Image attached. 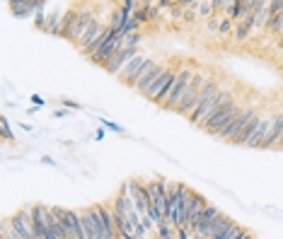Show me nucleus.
<instances>
[{
    "label": "nucleus",
    "mask_w": 283,
    "mask_h": 239,
    "mask_svg": "<svg viewBox=\"0 0 283 239\" xmlns=\"http://www.w3.org/2000/svg\"><path fill=\"white\" fill-rule=\"evenodd\" d=\"M92 19H94L92 10H75V5H73V7H68V10L63 12L61 37L66 39V41H73V44H77V41H80V37L85 34V29L92 24Z\"/></svg>",
    "instance_id": "1"
},
{
    "label": "nucleus",
    "mask_w": 283,
    "mask_h": 239,
    "mask_svg": "<svg viewBox=\"0 0 283 239\" xmlns=\"http://www.w3.org/2000/svg\"><path fill=\"white\" fill-rule=\"evenodd\" d=\"M148 191H150V222L155 227H160L162 222H167V188H170V181L157 177L148 181Z\"/></svg>",
    "instance_id": "2"
},
{
    "label": "nucleus",
    "mask_w": 283,
    "mask_h": 239,
    "mask_svg": "<svg viewBox=\"0 0 283 239\" xmlns=\"http://www.w3.org/2000/svg\"><path fill=\"white\" fill-rule=\"evenodd\" d=\"M189 186L182 184V181H170V188H167V225L179 230L182 227V210H184V201H187Z\"/></svg>",
    "instance_id": "3"
},
{
    "label": "nucleus",
    "mask_w": 283,
    "mask_h": 239,
    "mask_svg": "<svg viewBox=\"0 0 283 239\" xmlns=\"http://www.w3.org/2000/svg\"><path fill=\"white\" fill-rule=\"evenodd\" d=\"M51 213H54L56 220L61 222L63 239H85L80 210H68V208H61V205H51Z\"/></svg>",
    "instance_id": "4"
},
{
    "label": "nucleus",
    "mask_w": 283,
    "mask_h": 239,
    "mask_svg": "<svg viewBox=\"0 0 283 239\" xmlns=\"http://www.w3.org/2000/svg\"><path fill=\"white\" fill-rule=\"evenodd\" d=\"M177 77H179V70L165 68L162 73L157 75V80L143 92V97H148V99H152V102H157V104L165 107V102H167V97H170L172 87H174V82H177Z\"/></svg>",
    "instance_id": "5"
},
{
    "label": "nucleus",
    "mask_w": 283,
    "mask_h": 239,
    "mask_svg": "<svg viewBox=\"0 0 283 239\" xmlns=\"http://www.w3.org/2000/svg\"><path fill=\"white\" fill-rule=\"evenodd\" d=\"M194 75H196V68H191V65H187V68L179 70V77H177V82H174V87H172L170 97H167V102H165V109L177 111V107L182 104V99L187 97V90H189V85H191V80H194Z\"/></svg>",
    "instance_id": "6"
},
{
    "label": "nucleus",
    "mask_w": 283,
    "mask_h": 239,
    "mask_svg": "<svg viewBox=\"0 0 283 239\" xmlns=\"http://www.w3.org/2000/svg\"><path fill=\"white\" fill-rule=\"evenodd\" d=\"M208 80V75L204 70H196L194 75V80H191V85H189L187 90V97L182 99V104L177 107V114H182V116H191L194 109H196V104H199V94H201V87H204V82Z\"/></svg>",
    "instance_id": "7"
},
{
    "label": "nucleus",
    "mask_w": 283,
    "mask_h": 239,
    "mask_svg": "<svg viewBox=\"0 0 283 239\" xmlns=\"http://www.w3.org/2000/svg\"><path fill=\"white\" fill-rule=\"evenodd\" d=\"M206 198L201 196V193H196V191H191L189 188L187 193V201H184V210H182V227H187L191 230L194 227V222L199 220V215L206 210Z\"/></svg>",
    "instance_id": "8"
},
{
    "label": "nucleus",
    "mask_w": 283,
    "mask_h": 239,
    "mask_svg": "<svg viewBox=\"0 0 283 239\" xmlns=\"http://www.w3.org/2000/svg\"><path fill=\"white\" fill-rule=\"evenodd\" d=\"M80 220H82V230H85V239H104V227H102V218L97 205H87L80 210Z\"/></svg>",
    "instance_id": "9"
},
{
    "label": "nucleus",
    "mask_w": 283,
    "mask_h": 239,
    "mask_svg": "<svg viewBox=\"0 0 283 239\" xmlns=\"http://www.w3.org/2000/svg\"><path fill=\"white\" fill-rule=\"evenodd\" d=\"M220 215H223V213H220L215 205H211V203H208L206 210L199 215V220L194 222V227H191V230H194V239H206L208 232H211V227H213V222L218 220Z\"/></svg>",
    "instance_id": "10"
},
{
    "label": "nucleus",
    "mask_w": 283,
    "mask_h": 239,
    "mask_svg": "<svg viewBox=\"0 0 283 239\" xmlns=\"http://www.w3.org/2000/svg\"><path fill=\"white\" fill-rule=\"evenodd\" d=\"M235 107H237V102H235V99L225 102V104H223L220 109H218L215 114H213V116H211V119H208V121H204V123H201V128L208 130V133H213V135H218L220 126H223V123L227 121V116H230V114L235 111Z\"/></svg>",
    "instance_id": "11"
},
{
    "label": "nucleus",
    "mask_w": 283,
    "mask_h": 239,
    "mask_svg": "<svg viewBox=\"0 0 283 239\" xmlns=\"http://www.w3.org/2000/svg\"><path fill=\"white\" fill-rule=\"evenodd\" d=\"M10 225H12V230H15V232H19L22 237L34 239V220H32L29 205H27V208H22L19 213H15V215L10 218Z\"/></svg>",
    "instance_id": "12"
},
{
    "label": "nucleus",
    "mask_w": 283,
    "mask_h": 239,
    "mask_svg": "<svg viewBox=\"0 0 283 239\" xmlns=\"http://www.w3.org/2000/svg\"><path fill=\"white\" fill-rule=\"evenodd\" d=\"M257 114H259V111L254 109V107H247V109H242L240 119H237V121H235V123H232V126H230L227 130H223V133H220L218 138H223V140H230V143H232V140H235V138H237V135L242 133V128H245L247 123H249V121H252V119L257 116Z\"/></svg>",
    "instance_id": "13"
},
{
    "label": "nucleus",
    "mask_w": 283,
    "mask_h": 239,
    "mask_svg": "<svg viewBox=\"0 0 283 239\" xmlns=\"http://www.w3.org/2000/svg\"><path fill=\"white\" fill-rule=\"evenodd\" d=\"M145 60H148V58L143 56V49H141V51H138V54H136V56L131 58V60L126 63V68H124L121 73L116 75V77H119L121 82H126V85L131 87V85H133V80H136V75L141 73V68H143V63H145Z\"/></svg>",
    "instance_id": "14"
},
{
    "label": "nucleus",
    "mask_w": 283,
    "mask_h": 239,
    "mask_svg": "<svg viewBox=\"0 0 283 239\" xmlns=\"http://www.w3.org/2000/svg\"><path fill=\"white\" fill-rule=\"evenodd\" d=\"M121 49H124V39H121V37H114L112 41H109V44H107V46L99 51V54L90 56V60H92V63H97V65H102V68H107V63H109V60H112V58L119 54Z\"/></svg>",
    "instance_id": "15"
},
{
    "label": "nucleus",
    "mask_w": 283,
    "mask_h": 239,
    "mask_svg": "<svg viewBox=\"0 0 283 239\" xmlns=\"http://www.w3.org/2000/svg\"><path fill=\"white\" fill-rule=\"evenodd\" d=\"M104 27H107V24H102V22H99L97 17L92 19V24L85 29V34H82V37H80V41H77V46H80V51H82V54H87V51L92 49V44H94V41H97L99 37H102Z\"/></svg>",
    "instance_id": "16"
},
{
    "label": "nucleus",
    "mask_w": 283,
    "mask_h": 239,
    "mask_svg": "<svg viewBox=\"0 0 283 239\" xmlns=\"http://www.w3.org/2000/svg\"><path fill=\"white\" fill-rule=\"evenodd\" d=\"M41 218H44V232H46V239H63L61 222L56 220V215L51 213L49 205H41Z\"/></svg>",
    "instance_id": "17"
},
{
    "label": "nucleus",
    "mask_w": 283,
    "mask_h": 239,
    "mask_svg": "<svg viewBox=\"0 0 283 239\" xmlns=\"http://www.w3.org/2000/svg\"><path fill=\"white\" fill-rule=\"evenodd\" d=\"M283 143V114H276V119H274V126L269 130V135H266L264 145L262 147H274Z\"/></svg>",
    "instance_id": "18"
},
{
    "label": "nucleus",
    "mask_w": 283,
    "mask_h": 239,
    "mask_svg": "<svg viewBox=\"0 0 283 239\" xmlns=\"http://www.w3.org/2000/svg\"><path fill=\"white\" fill-rule=\"evenodd\" d=\"M7 7L12 10V15L24 17V15H29V10H37L39 2L37 0H12V2H7Z\"/></svg>",
    "instance_id": "19"
},
{
    "label": "nucleus",
    "mask_w": 283,
    "mask_h": 239,
    "mask_svg": "<svg viewBox=\"0 0 283 239\" xmlns=\"http://www.w3.org/2000/svg\"><path fill=\"white\" fill-rule=\"evenodd\" d=\"M230 225H232V220H230L227 215H220L218 220L213 222V227H211V232H208L206 239H218L220 235H225L227 230H230Z\"/></svg>",
    "instance_id": "20"
},
{
    "label": "nucleus",
    "mask_w": 283,
    "mask_h": 239,
    "mask_svg": "<svg viewBox=\"0 0 283 239\" xmlns=\"http://www.w3.org/2000/svg\"><path fill=\"white\" fill-rule=\"evenodd\" d=\"M61 24H63L61 12L54 10V12H49V17H46V27H44V32H49V34H58V37H61Z\"/></svg>",
    "instance_id": "21"
},
{
    "label": "nucleus",
    "mask_w": 283,
    "mask_h": 239,
    "mask_svg": "<svg viewBox=\"0 0 283 239\" xmlns=\"http://www.w3.org/2000/svg\"><path fill=\"white\" fill-rule=\"evenodd\" d=\"M124 22H126V17H124V10H121V5H114L112 15H109V27H112L114 32L119 34V32L124 29Z\"/></svg>",
    "instance_id": "22"
},
{
    "label": "nucleus",
    "mask_w": 283,
    "mask_h": 239,
    "mask_svg": "<svg viewBox=\"0 0 283 239\" xmlns=\"http://www.w3.org/2000/svg\"><path fill=\"white\" fill-rule=\"evenodd\" d=\"M252 32H254L252 24H247V22H237V24H235V34H232V39H235V41H247Z\"/></svg>",
    "instance_id": "23"
},
{
    "label": "nucleus",
    "mask_w": 283,
    "mask_h": 239,
    "mask_svg": "<svg viewBox=\"0 0 283 239\" xmlns=\"http://www.w3.org/2000/svg\"><path fill=\"white\" fill-rule=\"evenodd\" d=\"M247 230L242 227V225H237V222H232L230 225V230H227L225 235H220L218 239H242V235H245Z\"/></svg>",
    "instance_id": "24"
},
{
    "label": "nucleus",
    "mask_w": 283,
    "mask_h": 239,
    "mask_svg": "<svg viewBox=\"0 0 283 239\" xmlns=\"http://www.w3.org/2000/svg\"><path fill=\"white\" fill-rule=\"evenodd\" d=\"M184 12H187V2H170V7H167V15L172 19L184 17Z\"/></svg>",
    "instance_id": "25"
},
{
    "label": "nucleus",
    "mask_w": 283,
    "mask_h": 239,
    "mask_svg": "<svg viewBox=\"0 0 283 239\" xmlns=\"http://www.w3.org/2000/svg\"><path fill=\"white\" fill-rule=\"evenodd\" d=\"M218 34H220V37H232V34H235V22L230 17H223L220 27H218Z\"/></svg>",
    "instance_id": "26"
},
{
    "label": "nucleus",
    "mask_w": 283,
    "mask_h": 239,
    "mask_svg": "<svg viewBox=\"0 0 283 239\" xmlns=\"http://www.w3.org/2000/svg\"><path fill=\"white\" fill-rule=\"evenodd\" d=\"M46 2H39V7H37V17H34V22H37V29H41L44 32V27H46Z\"/></svg>",
    "instance_id": "27"
},
{
    "label": "nucleus",
    "mask_w": 283,
    "mask_h": 239,
    "mask_svg": "<svg viewBox=\"0 0 283 239\" xmlns=\"http://www.w3.org/2000/svg\"><path fill=\"white\" fill-rule=\"evenodd\" d=\"M157 235H160V239H177V230L170 227L167 222H162V225L157 227Z\"/></svg>",
    "instance_id": "28"
},
{
    "label": "nucleus",
    "mask_w": 283,
    "mask_h": 239,
    "mask_svg": "<svg viewBox=\"0 0 283 239\" xmlns=\"http://www.w3.org/2000/svg\"><path fill=\"white\" fill-rule=\"evenodd\" d=\"M0 135H2V140H15V135H12V130H10V123H7V119L0 121Z\"/></svg>",
    "instance_id": "29"
},
{
    "label": "nucleus",
    "mask_w": 283,
    "mask_h": 239,
    "mask_svg": "<svg viewBox=\"0 0 283 239\" xmlns=\"http://www.w3.org/2000/svg\"><path fill=\"white\" fill-rule=\"evenodd\" d=\"M102 126H104L107 130H114V133H124V128L116 126V123H112V121H102Z\"/></svg>",
    "instance_id": "30"
},
{
    "label": "nucleus",
    "mask_w": 283,
    "mask_h": 239,
    "mask_svg": "<svg viewBox=\"0 0 283 239\" xmlns=\"http://www.w3.org/2000/svg\"><path fill=\"white\" fill-rule=\"evenodd\" d=\"M177 239H189V230H187V227H179V230H177Z\"/></svg>",
    "instance_id": "31"
},
{
    "label": "nucleus",
    "mask_w": 283,
    "mask_h": 239,
    "mask_svg": "<svg viewBox=\"0 0 283 239\" xmlns=\"http://www.w3.org/2000/svg\"><path fill=\"white\" fill-rule=\"evenodd\" d=\"M32 102H34V107H44V99H41V97H39V94H32Z\"/></svg>",
    "instance_id": "32"
},
{
    "label": "nucleus",
    "mask_w": 283,
    "mask_h": 239,
    "mask_svg": "<svg viewBox=\"0 0 283 239\" xmlns=\"http://www.w3.org/2000/svg\"><path fill=\"white\" fill-rule=\"evenodd\" d=\"M63 104H66L68 109H80V107H77L75 102H71V99H63Z\"/></svg>",
    "instance_id": "33"
},
{
    "label": "nucleus",
    "mask_w": 283,
    "mask_h": 239,
    "mask_svg": "<svg viewBox=\"0 0 283 239\" xmlns=\"http://www.w3.org/2000/svg\"><path fill=\"white\" fill-rule=\"evenodd\" d=\"M41 162H44V165H49V167H54V165H56V162H54V160H51L49 155H44V157H41Z\"/></svg>",
    "instance_id": "34"
},
{
    "label": "nucleus",
    "mask_w": 283,
    "mask_h": 239,
    "mask_svg": "<svg viewBox=\"0 0 283 239\" xmlns=\"http://www.w3.org/2000/svg\"><path fill=\"white\" fill-rule=\"evenodd\" d=\"M242 239H254V237H252L249 232H245V235H242Z\"/></svg>",
    "instance_id": "35"
}]
</instances>
